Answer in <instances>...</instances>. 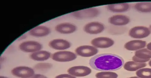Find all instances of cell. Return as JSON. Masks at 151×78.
Returning a JSON list of instances; mask_svg holds the SVG:
<instances>
[{
    "label": "cell",
    "mask_w": 151,
    "mask_h": 78,
    "mask_svg": "<svg viewBox=\"0 0 151 78\" xmlns=\"http://www.w3.org/2000/svg\"><path fill=\"white\" fill-rule=\"evenodd\" d=\"M137 76L140 78H151V69L143 68L136 72Z\"/></svg>",
    "instance_id": "7402d4cb"
},
{
    "label": "cell",
    "mask_w": 151,
    "mask_h": 78,
    "mask_svg": "<svg viewBox=\"0 0 151 78\" xmlns=\"http://www.w3.org/2000/svg\"><path fill=\"white\" fill-rule=\"evenodd\" d=\"M29 78H47L45 76L41 74H34L32 77Z\"/></svg>",
    "instance_id": "d4e9b609"
},
{
    "label": "cell",
    "mask_w": 151,
    "mask_h": 78,
    "mask_svg": "<svg viewBox=\"0 0 151 78\" xmlns=\"http://www.w3.org/2000/svg\"><path fill=\"white\" fill-rule=\"evenodd\" d=\"M151 58V51L147 48H143L136 51L132 60L135 62L144 63L149 61Z\"/></svg>",
    "instance_id": "8fae6325"
},
{
    "label": "cell",
    "mask_w": 151,
    "mask_h": 78,
    "mask_svg": "<svg viewBox=\"0 0 151 78\" xmlns=\"http://www.w3.org/2000/svg\"><path fill=\"white\" fill-rule=\"evenodd\" d=\"M75 52L77 55L83 57H89L95 56L98 53L99 50L92 45H83L76 49Z\"/></svg>",
    "instance_id": "5b68a950"
},
{
    "label": "cell",
    "mask_w": 151,
    "mask_h": 78,
    "mask_svg": "<svg viewBox=\"0 0 151 78\" xmlns=\"http://www.w3.org/2000/svg\"><path fill=\"white\" fill-rule=\"evenodd\" d=\"M53 65L49 63H40L35 65L34 67V69L37 71L45 72L51 69Z\"/></svg>",
    "instance_id": "44dd1931"
},
{
    "label": "cell",
    "mask_w": 151,
    "mask_h": 78,
    "mask_svg": "<svg viewBox=\"0 0 151 78\" xmlns=\"http://www.w3.org/2000/svg\"><path fill=\"white\" fill-rule=\"evenodd\" d=\"M52 55L49 51L40 50L32 53L30 55L31 58L37 61H44L51 57Z\"/></svg>",
    "instance_id": "ac0fdd59"
},
{
    "label": "cell",
    "mask_w": 151,
    "mask_h": 78,
    "mask_svg": "<svg viewBox=\"0 0 151 78\" xmlns=\"http://www.w3.org/2000/svg\"><path fill=\"white\" fill-rule=\"evenodd\" d=\"M91 44L97 48L104 49L112 46L115 44V42L109 38L100 37L93 39L91 42Z\"/></svg>",
    "instance_id": "9c48e42d"
},
{
    "label": "cell",
    "mask_w": 151,
    "mask_h": 78,
    "mask_svg": "<svg viewBox=\"0 0 151 78\" xmlns=\"http://www.w3.org/2000/svg\"><path fill=\"white\" fill-rule=\"evenodd\" d=\"M55 78H76L69 74H62L56 76Z\"/></svg>",
    "instance_id": "cb8c5ba5"
},
{
    "label": "cell",
    "mask_w": 151,
    "mask_h": 78,
    "mask_svg": "<svg viewBox=\"0 0 151 78\" xmlns=\"http://www.w3.org/2000/svg\"></svg>",
    "instance_id": "4dcf8cb0"
},
{
    "label": "cell",
    "mask_w": 151,
    "mask_h": 78,
    "mask_svg": "<svg viewBox=\"0 0 151 78\" xmlns=\"http://www.w3.org/2000/svg\"><path fill=\"white\" fill-rule=\"evenodd\" d=\"M48 45L54 50L62 51L68 49L71 46V44L69 41L60 38L54 39L50 41Z\"/></svg>",
    "instance_id": "4fadbf2b"
},
{
    "label": "cell",
    "mask_w": 151,
    "mask_h": 78,
    "mask_svg": "<svg viewBox=\"0 0 151 78\" xmlns=\"http://www.w3.org/2000/svg\"><path fill=\"white\" fill-rule=\"evenodd\" d=\"M92 72L89 67L85 66H75L67 70L68 74L75 77H84L90 74Z\"/></svg>",
    "instance_id": "30bf717a"
},
{
    "label": "cell",
    "mask_w": 151,
    "mask_h": 78,
    "mask_svg": "<svg viewBox=\"0 0 151 78\" xmlns=\"http://www.w3.org/2000/svg\"><path fill=\"white\" fill-rule=\"evenodd\" d=\"M140 78L138 77H131L129 78Z\"/></svg>",
    "instance_id": "f1b7e54d"
},
{
    "label": "cell",
    "mask_w": 151,
    "mask_h": 78,
    "mask_svg": "<svg viewBox=\"0 0 151 78\" xmlns=\"http://www.w3.org/2000/svg\"><path fill=\"white\" fill-rule=\"evenodd\" d=\"M147 66V65L145 63H140L134 61H129L126 62L124 64L123 67L125 70L129 71L134 72L144 68Z\"/></svg>",
    "instance_id": "d6986e66"
},
{
    "label": "cell",
    "mask_w": 151,
    "mask_h": 78,
    "mask_svg": "<svg viewBox=\"0 0 151 78\" xmlns=\"http://www.w3.org/2000/svg\"><path fill=\"white\" fill-rule=\"evenodd\" d=\"M20 50L24 52L33 53L41 50L42 45L40 43L33 41L23 42L19 45Z\"/></svg>",
    "instance_id": "52a82bcc"
},
{
    "label": "cell",
    "mask_w": 151,
    "mask_h": 78,
    "mask_svg": "<svg viewBox=\"0 0 151 78\" xmlns=\"http://www.w3.org/2000/svg\"><path fill=\"white\" fill-rule=\"evenodd\" d=\"M130 19L127 16L117 15L110 17L109 22L111 24L116 26L121 27L128 24L130 22Z\"/></svg>",
    "instance_id": "5bb4252c"
},
{
    "label": "cell",
    "mask_w": 151,
    "mask_h": 78,
    "mask_svg": "<svg viewBox=\"0 0 151 78\" xmlns=\"http://www.w3.org/2000/svg\"><path fill=\"white\" fill-rule=\"evenodd\" d=\"M100 13L98 8L92 7L73 12L71 13V15L75 18L83 19L96 17Z\"/></svg>",
    "instance_id": "7a4b0ae2"
},
{
    "label": "cell",
    "mask_w": 151,
    "mask_h": 78,
    "mask_svg": "<svg viewBox=\"0 0 151 78\" xmlns=\"http://www.w3.org/2000/svg\"><path fill=\"white\" fill-rule=\"evenodd\" d=\"M95 76L96 78H117L118 75L115 72L105 71L97 73Z\"/></svg>",
    "instance_id": "603a6c76"
},
{
    "label": "cell",
    "mask_w": 151,
    "mask_h": 78,
    "mask_svg": "<svg viewBox=\"0 0 151 78\" xmlns=\"http://www.w3.org/2000/svg\"><path fill=\"white\" fill-rule=\"evenodd\" d=\"M134 9L136 11L143 13L151 12V2H142L136 4L134 6Z\"/></svg>",
    "instance_id": "ffe728a7"
},
{
    "label": "cell",
    "mask_w": 151,
    "mask_h": 78,
    "mask_svg": "<svg viewBox=\"0 0 151 78\" xmlns=\"http://www.w3.org/2000/svg\"><path fill=\"white\" fill-rule=\"evenodd\" d=\"M146 46L147 48L151 51V42L148 43Z\"/></svg>",
    "instance_id": "484cf974"
},
{
    "label": "cell",
    "mask_w": 151,
    "mask_h": 78,
    "mask_svg": "<svg viewBox=\"0 0 151 78\" xmlns=\"http://www.w3.org/2000/svg\"><path fill=\"white\" fill-rule=\"evenodd\" d=\"M148 63L149 66L151 67V60L149 61Z\"/></svg>",
    "instance_id": "83f0119b"
},
{
    "label": "cell",
    "mask_w": 151,
    "mask_h": 78,
    "mask_svg": "<svg viewBox=\"0 0 151 78\" xmlns=\"http://www.w3.org/2000/svg\"><path fill=\"white\" fill-rule=\"evenodd\" d=\"M77 57V55L70 51H60L53 54L51 57L55 61L59 62H67L73 61Z\"/></svg>",
    "instance_id": "3957f363"
},
{
    "label": "cell",
    "mask_w": 151,
    "mask_h": 78,
    "mask_svg": "<svg viewBox=\"0 0 151 78\" xmlns=\"http://www.w3.org/2000/svg\"><path fill=\"white\" fill-rule=\"evenodd\" d=\"M106 8L109 11L114 13H123L129 11L131 6L128 3H123L108 5Z\"/></svg>",
    "instance_id": "2e32d148"
},
{
    "label": "cell",
    "mask_w": 151,
    "mask_h": 78,
    "mask_svg": "<svg viewBox=\"0 0 151 78\" xmlns=\"http://www.w3.org/2000/svg\"><path fill=\"white\" fill-rule=\"evenodd\" d=\"M55 29L56 31L63 34H69L76 31L77 27L76 25L70 23H63L56 26Z\"/></svg>",
    "instance_id": "7c38bea8"
},
{
    "label": "cell",
    "mask_w": 151,
    "mask_h": 78,
    "mask_svg": "<svg viewBox=\"0 0 151 78\" xmlns=\"http://www.w3.org/2000/svg\"><path fill=\"white\" fill-rule=\"evenodd\" d=\"M147 45L146 41L135 40L129 41L124 45V48L129 51H137L144 48Z\"/></svg>",
    "instance_id": "e0dca14e"
},
{
    "label": "cell",
    "mask_w": 151,
    "mask_h": 78,
    "mask_svg": "<svg viewBox=\"0 0 151 78\" xmlns=\"http://www.w3.org/2000/svg\"><path fill=\"white\" fill-rule=\"evenodd\" d=\"M105 29L104 25L99 22L94 21L86 24L83 28V31L91 35H97L103 32Z\"/></svg>",
    "instance_id": "8992f818"
},
{
    "label": "cell",
    "mask_w": 151,
    "mask_h": 78,
    "mask_svg": "<svg viewBox=\"0 0 151 78\" xmlns=\"http://www.w3.org/2000/svg\"><path fill=\"white\" fill-rule=\"evenodd\" d=\"M0 78H9L7 77L4 76H1V77H0Z\"/></svg>",
    "instance_id": "4316f807"
},
{
    "label": "cell",
    "mask_w": 151,
    "mask_h": 78,
    "mask_svg": "<svg viewBox=\"0 0 151 78\" xmlns=\"http://www.w3.org/2000/svg\"><path fill=\"white\" fill-rule=\"evenodd\" d=\"M89 64L93 69L100 71H114L120 69L124 65L121 57L111 54L95 55L90 60Z\"/></svg>",
    "instance_id": "6da1fadb"
},
{
    "label": "cell",
    "mask_w": 151,
    "mask_h": 78,
    "mask_svg": "<svg viewBox=\"0 0 151 78\" xmlns=\"http://www.w3.org/2000/svg\"><path fill=\"white\" fill-rule=\"evenodd\" d=\"M150 29L151 30V25L150 26Z\"/></svg>",
    "instance_id": "f546056e"
},
{
    "label": "cell",
    "mask_w": 151,
    "mask_h": 78,
    "mask_svg": "<svg viewBox=\"0 0 151 78\" xmlns=\"http://www.w3.org/2000/svg\"><path fill=\"white\" fill-rule=\"evenodd\" d=\"M151 33V30L149 28L138 26L131 28L129 31V35L132 38L140 39L147 37Z\"/></svg>",
    "instance_id": "277c9868"
},
{
    "label": "cell",
    "mask_w": 151,
    "mask_h": 78,
    "mask_svg": "<svg viewBox=\"0 0 151 78\" xmlns=\"http://www.w3.org/2000/svg\"><path fill=\"white\" fill-rule=\"evenodd\" d=\"M51 32V30L44 26H37L29 30V34L36 37H43L48 35Z\"/></svg>",
    "instance_id": "9a60e30c"
},
{
    "label": "cell",
    "mask_w": 151,
    "mask_h": 78,
    "mask_svg": "<svg viewBox=\"0 0 151 78\" xmlns=\"http://www.w3.org/2000/svg\"><path fill=\"white\" fill-rule=\"evenodd\" d=\"M12 75L20 78H29L35 73L34 70L26 66H19L14 68L11 71Z\"/></svg>",
    "instance_id": "ba28073f"
}]
</instances>
